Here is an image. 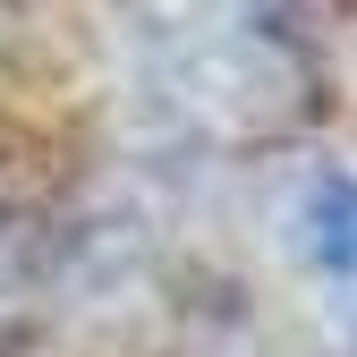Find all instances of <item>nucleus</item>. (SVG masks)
Instances as JSON below:
<instances>
[{
	"label": "nucleus",
	"instance_id": "nucleus-1",
	"mask_svg": "<svg viewBox=\"0 0 357 357\" xmlns=\"http://www.w3.org/2000/svg\"><path fill=\"white\" fill-rule=\"evenodd\" d=\"M306 255L324 273H357V178L349 170L306 188Z\"/></svg>",
	"mask_w": 357,
	"mask_h": 357
}]
</instances>
